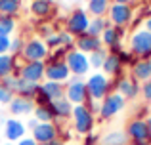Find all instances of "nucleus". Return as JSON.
Returning <instances> with one entry per match:
<instances>
[{
	"label": "nucleus",
	"mask_w": 151,
	"mask_h": 145,
	"mask_svg": "<svg viewBox=\"0 0 151 145\" xmlns=\"http://www.w3.org/2000/svg\"><path fill=\"white\" fill-rule=\"evenodd\" d=\"M17 145H38V143L35 141L33 138H27V136H25L23 139H19V141H17Z\"/></svg>",
	"instance_id": "c03bdc74"
},
{
	"label": "nucleus",
	"mask_w": 151,
	"mask_h": 145,
	"mask_svg": "<svg viewBox=\"0 0 151 145\" xmlns=\"http://www.w3.org/2000/svg\"><path fill=\"white\" fill-rule=\"evenodd\" d=\"M145 25H147V27H145V29H147V31H149V33H151V17L147 19V23H145Z\"/></svg>",
	"instance_id": "09e8293b"
},
{
	"label": "nucleus",
	"mask_w": 151,
	"mask_h": 145,
	"mask_svg": "<svg viewBox=\"0 0 151 145\" xmlns=\"http://www.w3.org/2000/svg\"><path fill=\"white\" fill-rule=\"evenodd\" d=\"M71 116H73V126L78 134H82V136L92 134L96 119H94V113H90L86 105H75Z\"/></svg>",
	"instance_id": "f257e3e1"
},
{
	"label": "nucleus",
	"mask_w": 151,
	"mask_h": 145,
	"mask_svg": "<svg viewBox=\"0 0 151 145\" xmlns=\"http://www.w3.org/2000/svg\"><path fill=\"white\" fill-rule=\"evenodd\" d=\"M109 78L103 73H94L86 80V90H88V99L101 101L103 97L109 94Z\"/></svg>",
	"instance_id": "7ed1b4c3"
},
{
	"label": "nucleus",
	"mask_w": 151,
	"mask_h": 145,
	"mask_svg": "<svg viewBox=\"0 0 151 145\" xmlns=\"http://www.w3.org/2000/svg\"><path fill=\"white\" fill-rule=\"evenodd\" d=\"M132 2H138V0H132Z\"/></svg>",
	"instance_id": "864d4df0"
},
{
	"label": "nucleus",
	"mask_w": 151,
	"mask_h": 145,
	"mask_svg": "<svg viewBox=\"0 0 151 145\" xmlns=\"http://www.w3.org/2000/svg\"><path fill=\"white\" fill-rule=\"evenodd\" d=\"M126 136L132 139L134 143L138 141H149V130H147V124L145 120H130L128 126H126Z\"/></svg>",
	"instance_id": "4468645a"
},
{
	"label": "nucleus",
	"mask_w": 151,
	"mask_h": 145,
	"mask_svg": "<svg viewBox=\"0 0 151 145\" xmlns=\"http://www.w3.org/2000/svg\"><path fill=\"white\" fill-rule=\"evenodd\" d=\"M109 19L115 27H124L132 19V8L128 4H113L109 6Z\"/></svg>",
	"instance_id": "ddd939ff"
},
{
	"label": "nucleus",
	"mask_w": 151,
	"mask_h": 145,
	"mask_svg": "<svg viewBox=\"0 0 151 145\" xmlns=\"http://www.w3.org/2000/svg\"><path fill=\"white\" fill-rule=\"evenodd\" d=\"M98 143H100V138H98V136H94V134H88V136H86L84 145H98Z\"/></svg>",
	"instance_id": "ea45409f"
},
{
	"label": "nucleus",
	"mask_w": 151,
	"mask_h": 145,
	"mask_svg": "<svg viewBox=\"0 0 151 145\" xmlns=\"http://www.w3.org/2000/svg\"><path fill=\"white\" fill-rule=\"evenodd\" d=\"M27 134V126L17 119H6L4 122V138L10 143H17L19 139H23Z\"/></svg>",
	"instance_id": "9b49d317"
},
{
	"label": "nucleus",
	"mask_w": 151,
	"mask_h": 145,
	"mask_svg": "<svg viewBox=\"0 0 151 145\" xmlns=\"http://www.w3.org/2000/svg\"><path fill=\"white\" fill-rule=\"evenodd\" d=\"M40 92L44 94L50 101H55V99H59V97H65V84H61V82L44 80L40 84Z\"/></svg>",
	"instance_id": "a211bd4d"
},
{
	"label": "nucleus",
	"mask_w": 151,
	"mask_h": 145,
	"mask_svg": "<svg viewBox=\"0 0 151 145\" xmlns=\"http://www.w3.org/2000/svg\"><path fill=\"white\" fill-rule=\"evenodd\" d=\"M44 145H63V141H61V139H54V141H48V143H44Z\"/></svg>",
	"instance_id": "a18cd8bd"
},
{
	"label": "nucleus",
	"mask_w": 151,
	"mask_h": 145,
	"mask_svg": "<svg viewBox=\"0 0 151 145\" xmlns=\"http://www.w3.org/2000/svg\"><path fill=\"white\" fill-rule=\"evenodd\" d=\"M130 50H132L134 56L140 57H147L151 56V33L147 29L136 31L130 38Z\"/></svg>",
	"instance_id": "6e6552de"
},
{
	"label": "nucleus",
	"mask_w": 151,
	"mask_h": 145,
	"mask_svg": "<svg viewBox=\"0 0 151 145\" xmlns=\"http://www.w3.org/2000/svg\"><path fill=\"white\" fill-rule=\"evenodd\" d=\"M15 67H17V57H14L12 54H2L0 56V80L14 74Z\"/></svg>",
	"instance_id": "4be33fe9"
},
{
	"label": "nucleus",
	"mask_w": 151,
	"mask_h": 145,
	"mask_svg": "<svg viewBox=\"0 0 151 145\" xmlns=\"http://www.w3.org/2000/svg\"><path fill=\"white\" fill-rule=\"evenodd\" d=\"M107 27H109V21H107V19L94 17V19H90V25H88V31H86V33L92 34V36H98V38H100L101 33L107 29Z\"/></svg>",
	"instance_id": "c756f323"
},
{
	"label": "nucleus",
	"mask_w": 151,
	"mask_h": 145,
	"mask_svg": "<svg viewBox=\"0 0 151 145\" xmlns=\"http://www.w3.org/2000/svg\"><path fill=\"white\" fill-rule=\"evenodd\" d=\"M67 50L65 48H58V50H52L48 59L44 61V63H58V61H65V56H67Z\"/></svg>",
	"instance_id": "473e14b6"
},
{
	"label": "nucleus",
	"mask_w": 151,
	"mask_h": 145,
	"mask_svg": "<svg viewBox=\"0 0 151 145\" xmlns=\"http://www.w3.org/2000/svg\"><path fill=\"white\" fill-rule=\"evenodd\" d=\"M17 27V21L15 17H10V15H0V34L2 36H10L12 33Z\"/></svg>",
	"instance_id": "7c9ffc66"
},
{
	"label": "nucleus",
	"mask_w": 151,
	"mask_h": 145,
	"mask_svg": "<svg viewBox=\"0 0 151 145\" xmlns=\"http://www.w3.org/2000/svg\"><path fill=\"white\" fill-rule=\"evenodd\" d=\"M38 88H40V84H35V82L17 78V86H15L14 94L19 96V97H25V99H35V96L38 94Z\"/></svg>",
	"instance_id": "6ab92c4d"
},
{
	"label": "nucleus",
	"mask_w": 151,
	"mask_h": 145,
	"mask_svg": "<svg viewBox=\"0 0 151 145\" xmlns=\"http://www.w3.org/2000/svg\"><path fill=\"white\" fill-rule=\"evenodd\" d=\"M0 84H2L4 88H8V90H12V92H14V90H15V86H17V76L10 74V76L2 78V80H0Z\"/></svg>",
	"instance_id": "e433bc0d"
},
{
	"label": "nucleus",
	"mask_w": 151,
	"mask_h": 145,
	"mask_svg": "<svg viewBox=\"0 0 151 145\" xmlns=\"http://www.w3.org/2000/svg\"><path fill=\"white\" fill-rule=\"evenodd\" d=\"M73 107L75 105L71 103L67 97H59V99H55V101H52V109H54V113H55V120L58 119H69L71 115H73Z\"/></svg>",
	"instance_id": "aec40b11"
},
{
	"label": "nucleus",
	"mask_w": 151,
	"mask_h": 145,
	"mask_svg": "<svg viewBox=\"0 0 151 145\" xmlns=\"http://www.w3.org/2000/svg\"><path fill=\"white\" fill-rule=\"evenodd\" d=\"M35 101L33 99H25V97H19V96H15L14 99H12V103L8 105V109H10V113L12 115H15V116H19V115H31V113L35 111Z\"/></svg>",
	"instance_id": "dca6fc26"
},
{
	"label": "nucleus",
	"mask_w": 151,
	"mask_h": 145,
	"mask_svg": "<svg viewBox=\"0 0 151 145\" xmlns=\"http://www.w3.org/2000/svg\"><path fill=\"white\" fill-rule=\"evenodd\" d=\"M122 109H124V97L119 92L107 94L100 103V115H101V119H111V116H115Z\"/></svg>",
	"instance_id": "1a4fd4ad"
},
{
	"label": "nucleus",
	"mask_w": 151,
	"mask_h": 145,
	"mask_svg": "<svg viewBox=\"0 0 151 145\" xmlns=\"http://www.w3.org/2000/svg\"><path fill=\"white\" fill-rule=\"evenodd\" d=\"M101 46H103L101 38L92 36V34H88V33H84V34H81V36L75 38V48H77L78 52H82V54H94L96 50H100Z\"/></svg>",
	"instance_id": "2eb2a0df"
},
{
	"label": "nucleus",
	"mask_w": 151,
	"mask_h": 145,
	"mask_svg": "<svg viewBox=\"0 0 151 145\" xmlns=\"http://www.w3.org/2000/svg\"><path fill=\"white\" fill-rule=\"evenodd\" d=\"M46 80L52 82H67L71 78V71L67 67L65 61H58V63H46V73H44Z\"/></svg>",
	"instance_id": "f8f14e48"
},
{
	"label": "nucleus",
	"mask_w": 151,
	"mask_h": 145,
	"mask_svg": "<svg viewBox=\"0 0 151 145\" xmlns=\"http://www.w3.org/2000/svg\"><path fill=\"white\" fill-rule=\"evenodd\" d=\"M2 145H14V143H10V141H6V143H2Z\"/></svg>",
	"instance_id": "603ef678"
},
{
	"label": "nucleus",
	"mask_w": 151,
	"mask_h": 145,
	"mask_svg": "<svg viewBox=\"0 0 151 145\" xmlns=\"http://www.w3.org/2000/svg\"><path fill=\"white\" fill-rule=\"evenodd\" d=\"M25 126H27V128H29V130H31V132H33V130H35V128H37V126H38V120H37V119H35V116H31V119H29V120H27V124H25Z\"/></svg>",
	"instance_id": "37998d69"
},
{
	"label": "nucleus",
	"mask_w": 151,
	"mask_h": 145,
	"mask_svg": "<svg viewBox=\"0 0 151 145\" xmlns=\"http://www.w3.org/2000/svg\"><path fill=\"white\" fill-rule=\"evenodd\" d=\"M117 88H119V94H121L122 97H136L138 96V84L132 82V80H128V78H121Z\"/></svg>",
	"instance_id": "c85d7f7f"
},
{
	"label": "nucleus",
	"mask_w": 151,
	"mask_h": 145,
	"mask_svg": "<svg viewBox=\"0 0 151 145\" xmlns=\"http://www.w3.org/2000/svg\"><path fill=\"white\" fill-rule=\"evenodd\" d=\"M132 74H134V78H138V80H145L147 82L151 78V63L147 59H140L138 63H134Z\"/></svg>",
	"instance_id": "b1692460"
},
{
	"label": "nucleus",
	"mask_w": 151,
	"mask_h": 145,
	"mask_svg": "<svg viewBox=\"0 0 151 145\" xmlns=\"http://www.w3.org/2000/svg\"><path fill=\"white\" fill-rule=\"evenodd\" d=\"M101 69H103V73H105V76H107V74L111 76V74H119V73H121L122 63H121V59H119V56L109 54L107 59H105V63L101 65Z\"/></svg>",
	"instance_id": "cd10ccee"
},
{
	"label": "nucleus",
	"mask_w": 151,
	"mask_h": 145,
	"mask_svg": "<svg viewBox=\"0 0 151 145\" xmlns=\"http://www.w3.org/2000/svg\"><path fill=\"white\" fill-rule=\"evenodd\" d=\"M65 63H67V67H69V71H71V76L81 78V76H84V74L90 71L88 56L82 54V52H78L77 48L71 50V52L65 56Z\"/></svg>",
	"instance_id": "423d86ee"
},
{
	"label": "nucleus",
	"mask_w": 151,
	"mask_h": 145,
	"mask_svg": "<svg viewBox=\"0 0 151 145\" xmlns=\"http://www.w3.org/2000/svg\"><path fill=\"white\" fill-rule=\"evenodd\" d=\"M107 56H109V54H107V52H105V50H103V48L96 50V52H94V54H90V56H88L90 67H94V69H101V65L105 63Z\"/></svg>",
	"instance_id": "2f4dec72"
},
{
	"label": "nucleus",
	"mask_w": 151,
	"mask_h": 145,
	"mask_svg": "<svg viewBox=\"0 0 151 145\" xmlns=\"http://www.w3.org/2000/svg\"><path fill=\"white\" fill-rule=\"evenodd\" d=\"M130 0H115V4H128Z\"/></svg>",
	"instance_id": "8fccbe9b"
},
{
	"label": "nucleus",
	"mask_w": 151,
	"mask_h": 145,
	"mask_svg": "<svg viewBox=\"0 0 151 145\" xmlns=\"http://www.w3.org/2000/svg\"><path fill=\"white\" fill-rule=\"evenodd\" d=\"M142 92H144V97H145V99H151V78H149V80L144 84Z\"/></svg>",
	"instance_id": "a19ab883"
},
{
	"label": "nucleus",
	"mask_w": 151,
	"mask_h": 145,
	"mask_svg": "<svg viewBox=\"0 0 151 145\" xmlns=\"http://www.w3.org/2000/svg\"><path fill=\"white\" fill-rule=\"evenodd\" d=\"M128 143V136L122 130H111L107 134H103L100 138L98 145H126Z\"/></svg>",
	"instance_id": "412c9836"
},
{
	"label": "nucleus",
	"mask_w": 151,
	"mask_h": 145,
	"mask_svg": "<svg viewBox=\"0 0 151 145\" xmlns=\"http://www.w3.org/2000/svg\"><path fill=\"white\" fill-rule=\"evenodd\" d=\"M38 33L42 34V40H44V38L50 36V34H54V29H52L50 25H38Z\"/></svg>",
	"instance_id": "58836bf2"
},
{
	"label": "nucleus",
	"mask_w": 151,
	"mask_h": 145,
	"mask_svg": "<svg viewBox=\"0 0 151 145\" xmlns=\"http://www.w3.org/2000/svg\"><path fill=\"white\" fill-rule=\"evenodd\" d=\"M48 56H50V50L42 38L25 40V46H23V52H21V57L25 61H46Z\"/></svg>",
	"instance_id": "20e7f679"
},
{
	"label": "nucleus",
	"mask_w": 151,
	"mask_h": 145,
	"mask_svg": "<svg viewBox=\"0 0 151 145\" xmlns=\"http://www.w3.org/2000/svg\"><path fill=\"white\" fill-rule=\"evenodd\" d=\"M90 25V17H88V11L82 10V8H75L73 11L69 14V17L65 19V31L73 36H81L88 31Z\"/></svg>",
	"instance_id": "f03ea898"
},
{
	"label": "nucleus",
	"mask_w": 151,
	"mask_h": 145,
	"mask_svg": "<svg viewBox=\"0 0 151 145\" xmlns=\"http://www.w3.org/2000/svg\"><path fill=\"white\" fill-rule=\"evenodd\" d=\"M65 97L73 105H84L88 99V90H86V82L77 76H71L65 84Z\"/></svg>",
	"instance_id": "39448f33"
},
{
	"label": "nucleus",
	"mask_w": 151,
	"mask_h": 145,
	"mask_svg": "<svg viewBox=\"0 0 151 145\" xmlns=\"http://www.w3.org/2000/svg\"><path fill=\"white\" fill-rule=\"evenodd\" d=\"M33 113H35L33 116L38 122H54L55 120V113H54V109H52V103L50 105H37Z\"/></svg>",
	"instance_id": "393cba45"
},
{
	"label": "nucleus",
	"mask_w": 151,
	"mask_h": 145,
	"mask_svg": "<svg viewBox=\"0 0 151 145\" xmlns=\"http://www.w3.org/2000/svg\"><path fill=\"white\" fill-rule=\"evenodd\" d=\"M21 11V0H0V15L15 17Z\"/></svg>",
	"instance_id": "bb28decb"
},
{
	"label": "nucleus",
	"mask_w": 151,
	"mask_h": 145,
	"mask_svg": "<svg viewBox=\"0 0 151 145\" xmlns=\"http://www.w3.org/2000/svg\"><path fill=\"white\" fill-rule=\"evenodd\" d=\"M149 63H151V59H149Z\"/></svg>",
	"instance_id": "5fc2aeb1"
},
{
	"label": "nucleus",
	"mask_w": 151,
	"mask_h": 145,
	"mask_svg": "<svg viewBox=\"0 0 151 145\" xmlns=\"http://www.w3.org/2000/svg\"><path fill=\"white\" fill-rule=\"evenodd\" d=\"M44 44L48 46L50 52H52V50H58V48H63V46H61V34H59V33L50 34L48 38H44Z\"/></svg>",
	"instance_id": "f704fd0d"
},
{
	"label": "nucleus",
	"mask_w": 151,
	"mask_h": 145,
	"mask_svg": "<svg viewBox=\"0 0 151 145\" xmlns=\"http://www.w3.org/2000/svg\"><path fill=\"white\" fill-rule=\"evenodd\" d=\"M121 36H122V27H107L105 31L101 33V44H105V46H115V44H119L121 42Z\"/></svg>",
	"instance_id": "5701e85b"
},
{
	"label": "nucleus",
	"mask_w": 151,
	"mask_h": 145,
	"mask_svg": "<svg viewBox=\"0 0 151 145\" xmlns=\"http://www.w3.org/2000/svg\"><path fill=\"white\" fill-rule=\"evenodd\" d=\"M132 145H151L149 141H138V143H132Z\"/></svg>",
	"instance_id": "3c124183"
},
{
	"label": "nucleus",
	"mask_w": 151,
	"mask_h": 145,
	"mask_svg": "<svg viewBox=\"0 0 151 145\" xmlns=\"http://www.w3.org/2000/svg\"><path fill=\"white\" fill-rule=\"evenodd\" d=\"M58 134H59V130L54 122H38V126L33 130V136H31V138L38 145H44L48 141L58 139Z\"/></svg>",
	"instance_id": "9d476101"
},
{
	"label": "nucleus",
	"mask_w": 151,
	"mask_h": 145,
	"mask_svg": "<svg viewBox=\"0 0 151 145\" xmlns=\"http://www.w3.org/2000/svg\"><path fill=\"white\" fill-rule=\"evenodd\" d=\"M10 42H12L10 36H2L0 34V56L2 54H10Z\"/></svg>",
	"instance_id": "4c0bfd02"
},
{
	"label": "nucleus",
	"mask_w": 151,
	"mask_h": 145,
	"mask_svg": "<svg viewBox=\"0 0 151 145\" xmlns=\"http://www.w3.org/2000/svg\"><path fill=\"white\" fill-rule=\"evenodd\" d=\"M6 122V119H4V115H2V111H0V126H2V124Z\"/></svg>",
	"instance_id": "de8ad7c7"
},
{
	"label": "nucleus",
	"mask_w": 151,
	"mask_h": 145,
	"mask_svg": "<svg viewBox=\"0 0 151 145\" xmlns=\"http://www.w3.org/2000/svg\"><path fill=\"white\" fill-rule=\"evenodd\" d=\"M145 124H147V130H149V138H151V116L147 120H145Z\"/></svg>",
	"instance_id": "49530a36"
},
{
	"label": "nucleus",
	"mask_w": 151,
	"mask_h": 145,
	"mask_svg": "<svg viewBox=\"0 0 151 145\" xmlns=\"http://www.w3.org/2000/svg\"><path fill=\"white\" fill-rule=\"evenodd\" d=\"M31 14L38 19H46L50 17L52 14L55 11V6L52 0H31V6H29Z\"/></svg>",
	"instance_id": "f3484780"
},
{
	"label": "nucleus",
	"mask_w": 151,
	"mask_h": 145,
	"mask_svg": "<svg viewBox=\"0 0 151 145\" xmlns=\"http://www.w3.org/2000/svg\"><path fill=\"white\" fill-rule=\"evenodd\" d=\"M86 8L88 14H92L94 17H103L109 11V0H88Z\"/></svg>",
	"instance_id": "a878e982"
},
{
	"label": "nucleus",
	"mask_w": 151,
	"mask_h": 145,
	"mask_svg": "<svg viewBox=\"0 0 151 145\" xmlns=\"http://www.w3.org/2000/svg\"><path fill=\"white\" fill-rule=\"evenodd\" d=\"M119 56V59H121V63H130L132 61V56H130L128 52H121V54H117Z\"/></svg>",
	"instance_id": "79ce46f5"
},
{
	"label": "nucleus",
	"mask_w": 151,
	"mask_h": 145,
	"mask_svg": "<svg viewBox=\"0 0 151 145\" xmlns=\"http://www.w3.org/2000/svg\"><path fill=\"white\" fill-rule=\"evenodd\" d=\"M17 71H19V78L40 84V80L44 78V73H46V63L44 61H25L23 65L17 63Z\"/></svg>",
	"instance_id": "0eeeda50"
},
{
	"label": "nucleus",
	"mask_w": 151,
	"mask_h": 145,
	"mask_svg": "<svg viewBox=\"0 0 151 145\" xmlns=\"http://www.w3.org/2000/svg\"><path fill=\"white\" fill-rule=\"evenodd\" d=\"M14 97H15V94L12 92V90L4 88V86L0 84V105H10Z\"/></svg>",
	"instance_id": "c9c22d12"
},
{
	"label": "nucleus",
	"mask_w": 151,
	"mask_h": 145,
	"mask_svg": "<svg viewBox=\"0 0 151 145\" xmlns=\"http://www.w3.org/2000/svg\"><path fill=\"white\" fill-rule=\"evenodd\" d=\"M23 46H25V40L23 38H12V42H10V54L14 57H19L21 56V52H23Z\"/></svg>",
	"instance_id": "72a5a7b5"
}]
</instances>
